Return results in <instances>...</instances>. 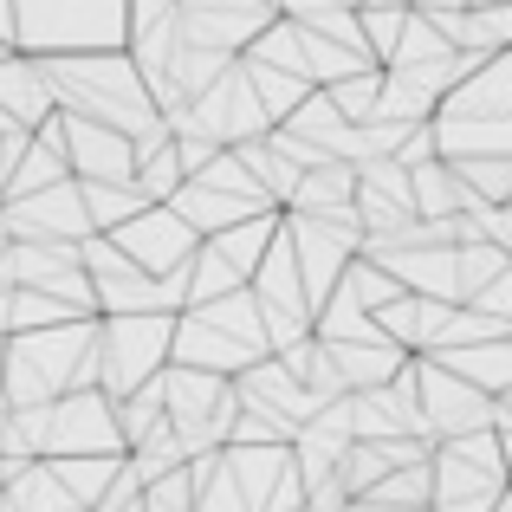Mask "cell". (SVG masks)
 <instances>
[{
    "instance_id": "cell-43",
    "label": "cell",
    "mask_w": 512,
    "mask_h": 512,
    "mask_svg": "<svg viewBox=\"0 0 512 512\" xmlns=\"http://www.w3.org/2000/svg\"><path fill=\"white\" fill-rule=\"evenodd\" d=\"M0 247H7V240H0Z\"/></svg>"
},
{
    "instance_id": "cell-37",
    "label": "cell",
    "mask_w": 512,
    "mask_h": 512,
    "mask_svg": "<svg viewBox=\"0 0 512 512\" xmlns=\"http://www.w3.org/2000/svg\"><path fill=\"white\" fill-rule=\"evenodd\" d=\"M415 13H448V7H467V0H409Z\"/></svg>"
},
{
    "instance_id": "cell-3",
    "label": "cell",
    "mask_w": 512,
    "mask_h": 512,
    "mask_svg": "<svg viewBox=\"0 0 512 512\" xmlns=\"http://www.w3.org/2000/svg\"><path fill=\"white\" fill-rule=\"evenodd\" d=\"M85 344H91V318H72V325H52V331H13L7 363H0V402L33 409V402L65 396Z\"/></svg>"
},
{
    "instance_id": "cell-5",
    "label": "cell",
    "mask_w": 512,
    "mask_h": 512,
    "mask_svg": "<svg viewBox=\"0 0 512 512\" xmlns=\"http://www.w3.org/2000/svg\"><path fill=\"white\" fill-rule=\"evenodd\" d=\"M163 422L182 441V454H221L227 448V422H234V383L208 370H175L163 363Z\"/></svg>"
},
{
    "instance_id": "cell-19",
    "label": "cell",
    "mask_w": 512,
    "mask_h": 512,
    "mask_svg": "<svg viewBox=\"0 0 512 512\" xmlns=\"http://www.w3.org/2000/svg\"><path fill=\"white\" fill-rule=\"evenodd\" d=\"M221 474L234 480V493L247 500V512H260L279 493V480L292 474L286 448H221Z\"/></svg>"
},
{
    "instance_id": "cell-24",
    "label": "cell",
    "mask_w": 512,
    "mask_h": 512,
    "mask_svg": "<svg viewBox=\"0 0 512 512\" xmlns=\"http://www.w3.org/2000/svg\"><path fill=\"white\" fill-rule=\"evenodd\" d=\"M461 201H467V188L448 175V163H422V169H409V208H415V221H448V214H461Z\"/></svg>"
},
{
    "instance_id": "cell-33",
    "label": "cell",
    "mask_w": 512,
    "mask_h": 512,
    "mask_svg": "<svg viewBox=\"0 0 512 512\" xmlns=\"http://www.w3.org/2000/svg\"><path fill=\"white\" fill-rule=\"evenodd\" d=\"M137 512H195V480H188V467L150 480V487L137 493Z\"/></svg>"
},
{
    "instance_id": "cell-28",
    "label": "cell",
    "mask_w": 512,
    "mask_h": 512,
    "mask_svg": "<svg viewBox=\"0 0 512 512\" xmlns=\"http://www.w3.org/2000/svg\"><path fill=\"white\" fill-rule=\"evenodd\" d=\"M448 175L467 188V201H487V208L512 201V156H461V163H448Z\"/></svg>"
},
{
    "instance_id": "cell-8",
    "label": "cell",
    "mask_w": 512,
    "mask_h": 512,
    "mask_svg": "<svg viewBox=\"0 0 512 512\" xmlns=\"http://www.w3.org/2000/svg\"><path fill=\"white\" fill-rule=\"evenodd\" d=\"M65 454H124L104 389H65V396H52L46 454H39V461H65Z\"/></svg>"
},
{
    "instance_id": "cell-10",
    "label": "cell",
    "mask_w": 512,
    "mask_h": 512,
    "mask_svg": "<svg viewBox=\"0 0 512 512\" xmlns=\"http://www.w3.org/2000/svg\"><path fill=\"white\" fill-rule=\"evenodd\" d=\"M188 117H195V130H201V137H214L221 150H234V143H253V137H266V130H273V124L260 117V104H253L240 59L227 65V72L214 78V85L201 91L195 104H188Z\"/></svg>"
},
{
    "instance_id": "cell-29",
    "label": "cell",
    "mask_w": 512,
    "mask_h": 512,
    "mask_svg": "<svg viewBox=\"0 0 512 512\" xmlns=\"http://www.w3.org/2000/svg\"><path fill=\"white\" fill-rule=\"evenodd\" d=\"M279 130H292V137H305V143H318V150H325V156H331V143H338V130H344V117H338V111H331V98H325V91H305V98H299V111H292V117H286V124H279Z\"/></svg>"
},
{
    "instance_id": "cell-27",
    "label": "cell",
    "mask_w": 512,
    "mask_h": 512,
    "mask_svg": "<svg viewBox=\"0 0 512 512\" xmlns=\"http://www.w3.org/2000/svg\"><path fill=\"white\" fill-rule=\"evenodd\" d=\"M0 500H7L13 512H78L72 500H65V487L52 480V467H46V461H26L20 474L0 487Z\"/></svg>"
},
{
    "instance_id": "cell-23",
    "label": "cell",
    "mask_w": 512,
    "mask_h": 512,
    "mask_svg": "<svg viewBox=\"0 0 512 512\" xmlns=\"http://www.w3.org/2000/svg\"><path fill=\"white\" fill-rule=\"evenodd\" d=\"M46 467H52V480L65 487V500H72L78 512H91L98 493L111 487V474L124 467V454H65V461H46Z\"/></svg>"
},
{
    "instance_id": "cell-41",
    "label": "cell",
    "mask_w": 512,
    "mask_h": 512,
    "mask_svg": "<svg viewBox=\"0 0 512 512\" xmlns=\"http://www.w3.org/2000/svg\"><path fill=\"white\" fill-rule=\"evenodd\" d=\"M0 422H7V402H0Z\"/></svg>"
},
{
    "instance_id": "cell-1",
    "label": "cell",
    "mask_w": 512,
    "mask_h": 512,
    "mask_svg": "<svg viewBox=\"0 0 512 512\" xmlns=\"http://www.w3.org/2000/svg\"><path fill=\"white\" fill-rule=\"evenodd\" d=\"M39 78L52 91V111L59 117H85V124L124 130L130 143H156L169 137L156 124L150 98H143V78L124 52H39Z\"/></svg>"
},
{
    "instance_id": "cell-11",
    "label": "cell",
    "mask_w": 512,
    "mask_h": 512,
    "mask_svg": "<svg viewBox=\"0 0 512 512\" xmlns=\"http://www.w3.org/2000/svg\"><path fill=\"white\" fill-rule=\"evenodd\" d=\"M111 240H117V253H124L137 273H182V266L195 260V247H201V240L188 234L182 221H175L163 201H150L143 214H130V221L117 227Z\"/></svg>"
},
{
    "instance_id": "cell-22",
    "label": "cell",
    "mask_w": 512,
    "mask_h": 512,
    "mask_svg": "<svg viewBox=\"0 0 512 512\" xmlns=\"http://www.w3.org/2000/svg\"><path fill=\"white\" fill-rule=\"evenodd\" d=\"M273 234H279V208H266V214H247V221H234V227H221V234L208 240L214 253H221L227 266H234L240 279L253 273V266L266 260V247H273Z\"/></svg>"
},
{
    "instance_id": "cell-21",
    "label": "cell",
    "mask_w": 512,
    "mask_h": 512,
    "mask_svg": "<svg viewBox=\"0 0 512 512\" xmlns=\"http://www.w3.org/2000/svg\"><path fill=\"white\" fill-rule=\"evenodd\" d=\"M350 188H357L350 163H318V169H305L299 182H292V195H286V208H279V214H331V208H350Z\"/></svg>"
},
{
    "instance_id": "cell-16",
    "label": "cell",
    "mask_w": 512,
    "mask_h": 512,
    "mask_svg": "<svg viewBox=\"0 0 512 512\" xmlns=\"http://www.w3.org/2000/svg\"><path fill=\"white\" fill-rule=\"evenodd\" d=\"M435 117H512V59L493 52L480 72H467L461 85L435 104Z\"/></svg>"
},
{
    "instance_id": "cell-25",
    "label": "cell",
    "mask_w": 512,
    "mask_h": 512,
    "mask_svg": "<svg viewBox=\"0 0 512 512\" xmlns=\"http://www.w3.org/2000/svg\"><path fill=\"white\" fill-rule=\"evenodd\" d=\"M78 208H85L91 234H117V227H124L130 214H143L150 201H143L130 182H78Z\"/></svg>"
},
{
    "instance_id": "cell-40",
    "label": "cell",
    "mask_w": 512,
    "mask_h": 512,
    "mask_svg": "<svg viewBox=\"0 0 512 512\" xmlns=\"http://www.w3.org/2000/svg\"><path fill=\"white\" fill-rule=\"evenodd\" d=\"M0 363H7V338H0Z\"/></svg>"
},
{
    "instance_id": "cell-4",
    "label": "cell",
    "mask_w": 512,
    "mask_h": 512,
    "mask_svg": "<svg viewBox=\"0 0 512 512\" xmlns=\"http://www.w3.org/2000/svg\"><path fill=\"white\" fill-rule=\"evenodd\" d=\"M169 331L175 312H150V318H91V350H98V389L104 396H130L137 383H150L169 363Z\"/></svg>"
},
{
    "instance_id": "cell-15",
    "label": "cell",
    "mask_w": 512,
    "mask_h": 512,
    "mask_svg": "<svg viewBox=\"0 0 512 512\" xmlns=\"http://www.w3.org/2000/svg\"><path fill=\"white\" fill-rule=\"evenodd\" d=\"M72 182V169H65V150H59V111L46 117V124L26 137L20 163L7 169V182H0V201H20V195H39V188H59Z\"/></svg>"
},
{
    "instance_id": "cell-6",
    "label": "cell",
    "mask_w": 512,
    "mask_h": 512,
    "mask_svg": "<svg viewBox=\"0 0 512 512\" xmlns=\"http://www.w3.org/2000/svg\"><path fill=\"white\" fill-rule=\"evenodd\" d=\"M279 234L292 247V266H299V286H305V305H325V292L338 286V273L357 260L363 247V227L350 208H331V214H279Z\"/></svg>"
},
{
    "instance_id": "cell-17",
    "label": "cell",
    "mask_w": 512,
    "mask_h": 512,
    "mask_svg": "<svg viewBox=\"0 0 512 512\" xmlns=\"http://www.w3.org/2000/svg\"><path fill=\"white\" fill-rule=\"evenodd\" d=\"M422 20L454 52H506L512 46V7H448V13H422Z\"/></svg>"
},
{
    "instance_id": "cell-7",
    "label": "cell",
    "mask_w": 512,
    "mask_h": 512,
    "mask_svg": "<svg viewBox=\"0 0 512 512\" xmlns=\"http://www.w3.org/2000/svg\"><path fill=\"white\" fill-rule=\"evenodd\" d=\"M415 409H422L428 441H454L474 428H506L512 422V396H480L461 376H448L441 363L415 357Z\"/></svg>"
},
{
    "instance_id": "cell-13",
    "label": "cell",
    "mask_w": 512,
    "mask_h": 512,
    "mask_svg": "<svg viewBox=\"0 0 512 512\" xmlns=\"http://www.w3.org/2000/svg\"><path fill=\"white\" fill-rule=\"evenodd\" d=\"M448 312H454V305H441V299L396 292L389 305H376V312H370V325L383 331V344H396L402 357H428V350L441 344V325H448Z\"/></svg>"
},
{
    "instance_id": "cell-34",
    "label": "cell",
    "mask_w": 512,
    "mask_h": 512,
    "mask_svg": "<svg viewBox=\"0 0 512 512\" xmlns=\"http://www.w3.org/2000/svg\"><path fill=\"white\" fill-rule=\"evenodd\" d=\"M389 163H402V169H422V163H435V130H428V124H415L409 137H402V150L389 156Z\"/></svg>"
},
{
    "instance_id": "cell-20",
    "label": "cell",
    "mask_w": 512,
    "mask_h": 512,
    "mask_svg": "<svg viewBox=\"0 0 512 512\" xmlns=\"http://www.w3.org/2000/svg\"><path fill=\"white\" fill-rule=\"evenodd\" d=\"M428 363H441L448 376H461V383H467V389H480V396H506V389H512V338H500V344L435 350Z\"/></svg>"
},
{
    "instance_id": "cell-14",
    "label": "cell",
    "mask_w": 512,
    "mask_h": 512,
    "mask_svg": "<svg viewBox=\"0 0 512 512\" xmlns=\"http://www.w3.org/2000/svg\"><path fill=\"white\" fill-rule=\"evenodd\" d=\"M0 117H7L13 130H26V137L52 117V91H46V78H39L33 52H0Z\"/></svg>"
},
{
    "instance_id": "cell-38",
    "label": "cell",
    "mask_w": 512,
    "mask_h": 512,
    "mask_svg": "<svg viewBox=\"0 0 512 512\" xmlns=\"http://www.w3.org/2000/svg\"><path fill=\"white\" fill-rule=\"evenodd\" d=\"M7 299H13V286L0 279V338H7Z\"/></svg>"
},
{
    "instance_id": "cell-36",
    "label": "cell",
    "mask_w": 512,
    "mask_h": 512,
    "mask_svg": "<svg viewBox=\"0 0 512 512\" xmlns=\"http://www.w3.org/2000/svg\"><path fill=\"white\" fill-rule=\"evenodd\" d=\"M0 46L13 52V0H0Z\"/></svg>"
},
{
    "instance_id": "cell-2",
    "label": "cell",
    "mask_w": 512,
    "mask_h": 512,
    "mask_svg": "<svg viewBox=\"0 0 512 512\" xmlns=\"http://www.w3.org/2000/svg\"><path fill=\"white\" fill-rule=\"evenodd\" d=\"M124 52V0H13V52Z\"/></svg>"
},
{
    "instance_id": "cell-35",
    "label": "cell",
    "mask_w": 512,
    "mask_h": 512,
    "mask_svg": "<svg viewBox=\"0 0 512 512\" xmlns=\"http://www.w3.org/2000/svg\"><path fill=\"white\" fill-rule=\"evenodd\" d=\"M467 305H474V312H487V318H512V273H500L493 286H480Z\"/></svg>"
},
{
    "instance_id": "cell-31",
    "label": "cell",
    "mask_w": 512,
    "mask_h": 512,
    "mask_svg": "<svg viewBox=\"0 0 512 512\" xmlns=\"http://www.w3.org/2000/svg\"><path fill=\"white\" fill-rule=\"evenodd\" d=\"M376 85H383V72H376V65H363V72H350V78H338V85H325V98H331V111H338L344 124H370Z\"/></svg>"
},
{
    "instance_id": "cell-32",
    "label": "cell",
    "mask_w": 512,
    "mask_h": 512,
    "mask_svg": "<svg viewBox=\"0 0 512 512\" xmlns=\"http://www.w3.org/2000/svg\"><path fill=\"white\" fill-rule=\"evenodd\" d=\"M338 286L350 292V299H357V312H363V318H370L376 305H389V299H396V292H402L396 279H389V273H383V266H376V260H363V253H357V260H350L344 273H338Z\"/></svg>"
},
{
    "instance_id": "cell-26",
    "label": "cell",
    "mask_w": 512,
    "mask_h": 512,
    "mask_svg": "<svg viewBox=\"0 0 512 512\" xmlns=\"http://www.w3.org/2000/svg\"><path fill=\"white\" fill-rule=\"evenodd\" d=\"M500 273H512V253L487 247V240H461L454 247V305H467L480 286H493Z\"/></svg>"
},
{
    "instance_id": "cell-30",
    "label": "cell",
    "mask_w": 512,
    "mask_h": 512,
    "mask_svg": "<svg viewBox=\"0 0 512 512\" xmlns=\"http://www.w3.org/2000/svg\"><path fill=\"white\" fill-rule=\"evenodd\" d=\"M363 500H370V506H389V512H422V506H428V461L383 474L370 493H363Z\"/></svg>"
},
{
    "instance_id": "cell-18",
    "label": "cell",
    "mask_w": 512,
    "mask_h": 512,
    "mask_svg": "<svg viewBox=\"0 0 512 512\" xmlns=\"http://www.w3.org/2000/svg\"><path fill=\"white\" fill-rule=\"evenodd\" d=\"M435 130V156L461 163V156H512V117H428Z\"/></svg>"
},
{
    "instance_id": "cell-12",
    "label": "cell",
    "mask_w": 512,
    "mask_h": 512,
    "mask_svg": "<svg viewBox=\"0 0 512 512\" xmlns=\"http://www.w3.org/2000/svg\"><path fill=\"white\" fill-rule=\"evenodd\" d=\"M59 150L72 182H130V169H137V150L124 130L85 124V117H59Z\"/></svg>"
},
{
    "instance_id": "cell-39",
    "label": "cell",
    "mask_w": 512,
    "mask_h": 512,
    "mask_svg": "<svg viewBox=\"0 0 512 512\" xmlns=\"http://www.w3.org/2000/svg\"><path fill=\"white\" fill-rule=\"evenodd\" d=\"M467 7H512V0H467Z\"/></svg>"
},
{
    "instance_id": "cell-9",
    "label": "cell",
    "mask_w": 512,
    "mask_h": 512,
    "mask_svg": "<svg viewBox=\"0 0 512 512\" xmlns=\"http://www.w3.org/2000/svg\"><path fill=\"white\" fill-rule=\"evenodd\" d=\"M91 234L85 208H78V182L39 188V195L0 201V240H39V247H78Z\"/></svg>"
},
{
    "instance_id": "cell-42",
    "label": "cell",
    "mask_w": 512,
    "mask_h": 512,
    "mask_svg": "<svg viewBox=\"0 0 512 512\" xmlns=\"http://www.w3.org/2000/svg\"><path fill=\"white\" fill-rule=\"evenodd\" d=\"M0 512H13V506H7V500H0Z\"/></svg>"
}]
</instances>
